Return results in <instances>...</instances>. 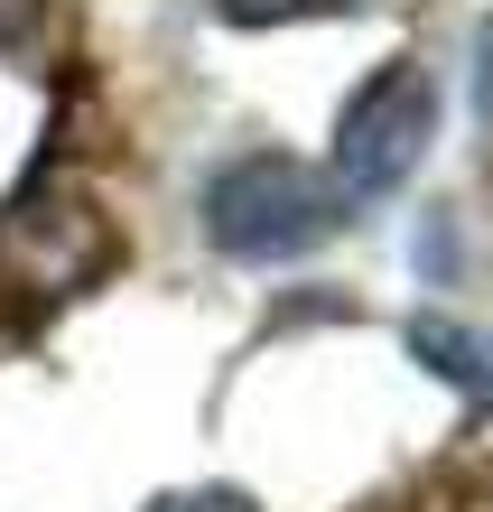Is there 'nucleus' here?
<instances>
[{
	"instance_id": "nucleus-1",
	"label": "nucleus",
	"mask_w": 493,
	"mask_h": 512,
	"mask_svg": "<svg viewBox=\"0 0 493 512\" xmlns=\"http://www.w3.org/2000/svg\"><path fill=\"white\" fill-rule=\"evenodd\" d=\"M335 233V187L289 149H252L205 187V243L224 261H298Z\"/></svg>"
},
{
	"instance_id": "nucleus-2",
	"label": "nucleus",
	"mask_w": 493,
	"mask_h": 512,
	"mask_svg": "<svg viewBox=\"0 0 493 512\" xmlns=\"http://www.w3.org/2000/svg\"><path fill=\"white\" fill-rule=\"evenodd\" d=\"M428 131H438V84H428L419 56H400V66H382L345 103V122H335V196L373 205L391 187H410V168L428 159Z\"/></svg>"
},
{
	"instance_id": "nucleus-3",
	"label": "nucleus",
	"mask_w": 493,
	"mask_h": 512,
	"mask_svg": "<svg viewBox=\"0 0 493 512\" xmlns=\"http://www.w3.org/2000/svg\"><path fill=\"white\" fill-rule=\"evenodd\" d=\"M410 354L438 382H456L466 401L493 410V336H484V326H466V317H410Z\"/></svg>"
},
{
	"instance_id": "nucleus-4",
	"label": "nucleus",
	"mask_w": 493,
	"mask_h": 512,
	"mask_svg": "<svg viewBox=\"0 0 493 512\" xmlns=\"http://www.w3.org/2000/svg\"><path fill=\"white\" fill-rule=\"evenodd\" d=\"M233 28H270V19H326V10H363V0H214Z\"/></svg>"
},
{
	"instance_id": "nucleus-5",
	"label": "nucleus",
	"mask_w": 493,
	"mask_h": 512,
	"mask_svg": "<svg viewBox=\"0 0 493 512\" xmlns=\"http://www.w3.org/2000/svg\"><path fill=\"white\" fill-rule=\"evenodd\" d=\"M149 512H252V494H233V485H205V494H159Z\"/></svg>"
}]
</instances>
